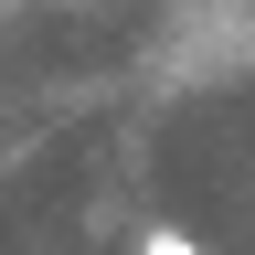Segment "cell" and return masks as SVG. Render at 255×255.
Returning <instances> with one entry per match:
<instances>
[{"label":"cell","mask_w":255,"mask_h":255,"mask_svg":"<svg viewBox=\"0 0 255 255\" xmlns=\"http://www.w3.org/2000/svg\"><path fill=\"white\" fill-rule=\"evenodd\" d=\"M138 255H202V245H191V234H170V223H159V234H149Z\"/></svg>","instance_id":"1"}]
</instances>
